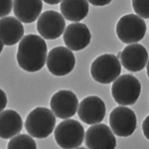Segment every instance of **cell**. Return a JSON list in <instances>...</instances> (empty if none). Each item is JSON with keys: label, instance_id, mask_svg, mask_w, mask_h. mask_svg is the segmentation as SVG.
<instances>
[{"label": "cell", "instance_id": "1", "mask_svg": "<svg viewBox=\"0 0 149 149\" xmlns=\"http://www.w3.org/2000/svg\"><path fill=\"white\" fill-rule=\"evenodd\" d=\"M47 45L42 37L34 34L26 35L19 42L16 58L21 69L29 73L40 71L46 64Z\"/></svg>", "mask_w": 149, "mask_h": 149}, {"label": "cell", "instance_id": "2", "mask_svg": "<svg viewBox=\"0 0 149 149\" xmlns=\"http://www.w3.org/2000/svg\"><path fill=\"white\" fill-rule=\"evenodd\" d=\"M56 115L47 107H36L27 115L25 128L32 137L46 138L54 131Z\"/></svg>", "mask_w": 149, "mask_h": 149}, {"label": "cell", "instance_id": "3", "mask_svg": "<svg viewBox=\"0 0 149 149\" xmlns=\"http://www.w3.org/2000/svg\"><path fill=\"white\" fill-rule=\"evenodd\" d=\"M121 63L117 56L103 54L92 63L91 74L95 81L102 85L113 83L120 76Z\"/></svg>", "mask_w": 149, "mask_h": 149}, {"label": "cell", "instance_id": "4", "mask_svg": "<svg viewBox=\"0 0 149 149\" xmlns=\"http://www.w3.org/2000/svg\"><path fill=\"white\" fill-rule=\"evenodd\" d=\"M141 85L132 74H122L116 79L111 86L114 100L120 105H132L139 98Z\"/></svg>", "mask_w": 149, "mask_h": 149}, {"label": "cell", "instance_id": "5", "mask_svg": "<svg viewBox=\"0 0 149 149\" xmlns=\"http://www.w3.org/2000/svg\"><path fill=\"white\" fill-rule=\"evenodd\" d=\"M55 139L61 148H78L85 140V129L79 121L68 119L60 122L54 131Z\"/></svg>", "mask_w": 149, "mask_h": 149}, {"label": "cell", "instance_id": "6", "mask_svg": "<svg viewBox=\"0 0 149 149\" xmlns=\"http://www.w3.org/2000/svg\"><path fill=\"white\" fill-rule=\"evenodd\" d=\"M146 33V24L143 18L135 14H127L116 24V35L124 44H133L142 40Z\"/></svg>", "mask_w": 149, "mask_h": 149}, {"label": "cell", "instance_id": "7", "mask_svg": "<svg viewBox=\"0 0 149 149\" xmlns=\"http://www.w3.org/2000/svg\"><path fill=\"white\" fill-rule=\"evenodd\" d=\"M109 125L115 135L128 137L136 129V115L133 110L125 105L114 107L109 115Z\"/></svg>", "mask_w": 149, "mask_h": 149}, {"label": "cell", "instance_id": "8", "mask_svg": "<svg viewBox=\"0 0 149 149\" xmlns=\"http://www.w3.org/2000/svg\"><path fill=\"white\" fill-rule=\"evenodd\" d=\"M47 68L54 76L63 77L71 73L76 65V58L72 50L62 46L56 47L49 52Z\"/></svg>", "mask_w": 149, "mask_h": 149}, {"label": "cell", "instance_id": "9", "mask_svg": "<svg viewBox=\"0 0 149 149\" xmlns=\"http://www.w3.org/2000/svg\"><path fill=\"white\" fill-rule=\"evenodd\" d=\"M37 30L44 39H57L66 30L65 17L57 11L49 10L43 12L38 18Z\"/></svg>", "mask_w": 149, "mask_h": 149}, {"label": "cell", "instance_id": "10", "mask_svg": "<svg viewBox=\"0 0 149 149\" xmlns=\"http://www.w3.org/2000/svg\"><path fill=\"white\" fill-rule=\"evenodd\" d=\"M86 146L90 149H114L116 138L107 124H93L86 132Z\"/></svg>", "mask_w": 149, "mask_h": 149}, {"label": "cell", "instance_id": "11", "mask_svg": "<svg viewBox=\"0 0 149 149\" xmlns=\"http://www.w3.org/2000/svg\"><path fill=\"white\" fill-rule=\"evenodd\" d=\"M79 100L72 91L62 90L51 97L50 107L57 117L67 119L73 117L78 111Z\"/></svg>", "mask_w": 149, "mask_h": 149}, {"label": "cell", "instance_id": "12", "mask_svg": "<svg viewBox=\"0 0 149 149\" xmlns=\"http://www.w3.org/2000/svg\"><path fill=\"white\" fill-rule=\"evenodd\" d=\"M105 104L100 97L90 95L84 98L79 104L78 114L80 119L86 124L100 123L105 116Z\"/></svg>", "mask_w": 149, "mask_h": 149}, {"label": "cell", "instance_id": "13", "mask_svg": "<svg viewBox=\"0 0 149 149\" xmlns=\"http://www.w3.org/2000/svg\"><path fill=\"white\" fill-rule=\"evenodd\" d=\"M65 45L72 51H81L90 45L92 34L86 24L74 22L66 28L63 35Z\"/></svg>", "mask_w": 149, "mask_h": 149}, {"label": "cell", "instance_id": "14", "mask_svg": "<svg viewBox=\"0 0 149 149\" xmlns=\"http://www.w3.org/2000/svg\"><path fill=\"white\" fill-rule=\"evenodd\" d=\"M148 53L144 46L137 43L129 44L121 51L120 63L129 72L143 70L148 62Z\"/></svg>", "mask_w": 149, "mask_h": 149}, {"label": "cell", "instance_id": "15", "mask_svg": "<svg viewBox=\"0 0 149 149\" xmlns=\"http://www.w3.org/2000/svg\"><path fill=\"white\" fill-rule=\"evenodd\" d=\"M1 42L5 46H13L20 42L24 35L23 24L18 18L2 17L0 21Z\"/></svg>", "mask_w": 149, "mask_h": 149}, {"label": "cell", "instance_id": "16", "mask_svg": "<svg viewBox=\"0 0 149 149\" xmlns=\"http://www.w3.org/2000/svg\"><path fill=\"white\" fill-rule=\"evenodd\" d=\"M42 0H14L13 11L22 23H32L40 17Z\"/></svg>", "mask_w": 149, "mask_h": 149}, {"label": "cell", "instance_id": "17", "mask_svg": "<svg viewBox=\"0 0 149 149\" xmlns=\"http://www.w3.org/2000/svg\"><path fill=\"white\" fill-rule=\"evenodd\" d=\"M23 121L20 114L13 109L1 110L0 135L2 139H11L22 130Z\"/></svg>", "mask_w": 149, "mask_h": 149}, {"label": "cell", "instance_id": "18", "mask_svg": "<svg viewBox=\"0 0 149 149\" xmlns=\"http://www.w3.org/2000/svg\"><path fill=\"white\" fill-rule=\"evenodd\" d=\"M62 15L72 22H80L88 14V0H62L60 5Z\"/></svg>", "mask_w": 149, "mask_h": 149}, {"label": "cell", "instance_id": "19", "mask_svg": "<svg viewBox=\"0 0 149 149\" xmlns=\"http://www.w3.org/2000/svg\"><path fill=\"white\" fill-rule=\"evenodd\" d=\"M7 147L9 149H36L37 145L30 134H19L10 139Z\"/></svg>", "mask_w": 149, "mask_h": 149}, {"label": "cell", "instance_id": "20", "mask_svg": "<svg viewBox=\"0 0 149 149\" xmlns=\"http://www.w3.org/2000/svg\"><path fill=\"white\" fill-rule=\"evenodd\" d=\"M135 13L143 19H149V0H132Z\"/></svg>", "mask_w": 149, "mask_h": 149}, {"label": "cell", "instance_id": "21", "mask_svg": "<svg viewBox=\"0 0 149 149\" xmlns=\"http://www.w3.org/2000/svg\"><path fill=\"white\" fill-rule=\"evenodd\" d=\"M13 4H14V0H1V11H0L1 18L6 17L12 11Z\"/></svg>", "mask_w": 149, "mask_h": 149}, {"label": "cell", "instance_id": "22", "mask_svg": "<svg viewBox=\"0 0 149 149\" xmlns=\"http://www.w3.org/2000/svg\"><path fill=\"white\" fill-rule=\"evenodd\" d=\"M142 131L144 136L149 140V115L145 117V119H144L142 123Z\"/></svg>", "mask_w": 149, "mask_h": 149}, {"label": "cell", "instance_id": "23", "mask_svg": "<svg viewBox=\"0 0 149 149\" xmlns=\"http://www.w3.org/2000/svg\"><path fill=\"white\" fill-rule=\"evenodd\" d=\"M93 6H105L109 4L112 0H88Z\"/></svg>", "mask_w": 149, "mask_h": 149}, {"label": "cell", "instance_id": "24", "mask_svg": "<svg viewBox=\"0 0 149 149\" xmlns=\"http://www.w3.org/2000/svg\"><path fill=\"white\" fill-rule=\"evenodd\" d=\"M0 102H1V107H0V109L4 110L7 105V97H6V93L3 90L0 91Z\"/></svg>", "mask_w": 149, "mask_h": 149}, {"label": "cell", "instance_id": "25", "mask_svg": "<svg viewBox=\"0 0 149 149\" xmlns=\"http://www.w3.org/2000/svg\"><path fill=\"white\" fill-rule=\"evenodd\" d=\"M44 2H46L47 4H50V5H56V4H59L62 2V0H43Z\"/></svg>", "mask_w": 149, "mask_h": 149}, {"label": "cell", "instance_id": "26", "mask_svg": "<svg viewBox=\"0 0 149 149\" xmlns=\"http://www.w3.org/2000/svg\"><path fill=\"white\" fill-rule=\"evenodd\" d=\"M146 71H147V76L149 77V59H148L147 65H146Z\"/></svg>", "mask_w": 149, "mask_h": 149}, {"label": "cell", "instance_id": "27", "mask_svg": "<svg viewBox=\"0 0 149 149\" xmlns=\"http://www.w3.org/2000/svg\"><path fill=\"white\" fill-rule=\"evenodd\" d=\"M120 57H121V52H119L118 55H117V58H118V59H120Z\"/></svg>", "mask_w": 149, "mask_h": 149}]
</instances>
